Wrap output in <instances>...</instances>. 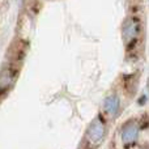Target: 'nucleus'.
<instances>
[{"label": "nucleus", "instance_id": "obj_4", "mask_svg": "<svg viewBox=\"0 0 149 149\" xmlns=\"http://www.w3.org/2000/svg\"><path fill=\"white\" fill-rule=\"evenodd\" d=\"M140 135V126L136 120H130L123 124L120 130V140L124 145H131L137 141Z\"/></svg>", "mask_w": 149, "mask_h": 149}, {"label": "nucleus", "instance_id": "obj_2", "mask_svg": "<svg viewBox=\"0 0 149 149\" xmlns=\"http://www.w3.org/2000/svg\"><path fill=\"white\" fill-rule=\"evenodd\" d=\"M106 136V124L101 118H95L92 123L89 124L86 131V139L92 145L97 147V145L102 144Z\"/></svg>", "mask_w": 149, "mask_h": 149}, {"label": "nucleus", "instance_id": "obj_1", "mask_svg": "<svg viewBox=\"0 0 149 149\" xmlns=\"http://www.w3.org/2000/svg\"><path fill=\"white\" fill-rule=\"evenodd\" d=\"M141 34V21L136 16H130L122 24V39L126 46L136 43Z\"/></svg>", "mask_w": 149, "mask_h": 149}, {"label": "nucleus", "instance_id": "obj_3", "mask_svg": "<svg viewBox=\"0 0 149 149\" xmlns=\"http://www.w3.org/2000/svg\"><path fill=\"white\" fill-rule=\"evenodd\" d=\"M102 110H103V114L107 118H110V119L118 118L122 110V98L119 97L118 93H110L103 100Z\"/></svg>", "mask_w": 149, "mask_h": 149}, {"label": "nucleus", "instance_id": "obj_5", "mask_svg": "<svg viewBox=\"0 0 149 149\" xmlns=\"http://www.w3.org/2000/svg\"><path fill=\"white\" fill-rule=\"evenodd\" d=\"M18 76V71L16 68L7 67L0 71V94L7 93L15 85Z\"/></svg>", "mask_w": 149, "mask_h": 149}]
</instances>
